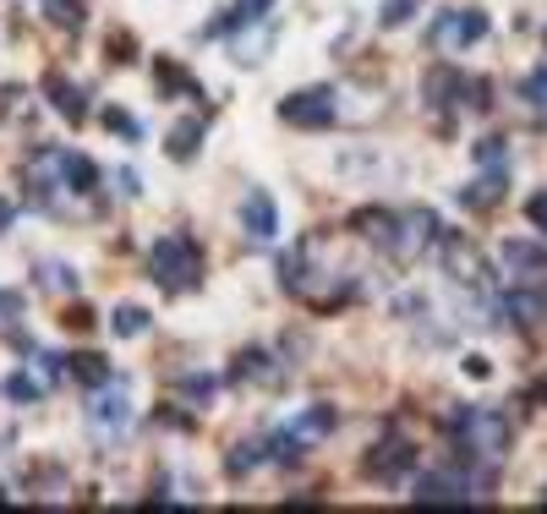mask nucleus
<instances>
[{"mask_svg": "<svg viewBox=\"0 0 547 514\" xmlns=\"http://www.w3.org/2000/svg\"><path fill=\"white\" fill-rule=\"evenodd\" d=\"M197 143H203V121H181L176 132L165 137V148H170V159H197Z\"/></svg>", "mask_w": 547, "mask_h": 514, "instance_id": "17", "label": "nucleus"}, {"mask_svg": "<svg viewBox=\"0 0 547 514\" xmlns=\"http://www.w3.org/2000/svg\"><path fill=\"white\" fill-rule=\"evenodd\" d=\"M115 186H121L126 197H137V192H143V186H137V175H132V170H121V175H115Z\"/></svg>", "mask_w": 547, "mask_h": 514, "instance_id": "30", "label": "nucleus"}, {"mask_svg": "<svg viewBox=\"0 0 547 514\" xmlns=\"http://www.w3.org/2000/svg\"><path fill=\"white\" fill-rule=\"evenodd\" d=\"M263 460H269V443H241V449L236 454H230V471H236V476H247L252 471V465H263Z\"/></svg>", "mask_w": 547, "mask_h": 514, "instance_id": "23", "label": "nucleus"}, {"mask_svg": "<svg viewBox=\"0 0 547 514\" xmlns=\"http://www.w3.org/2000/svg\"><path fill=\"white\" fill-rule=\"evenodd\" d=\"M476 159H482V165H498V159H504V137H482Z\"/></svg>", "mask_w": 547, "mask_h": 514, "instance_id": "29", "label": "nucleus"}, {"mask_svg": "<svg viewBox=\"0 0 547 514\" xmlns=\"http://www.w3.org/2000/svg\"><path fill=\"white\" fill-rule=\"evenodd\" d=\"M88 427L99 432V438H121L126 427H132V394H126V383H99V394L88 400Z\"/></svg>", "mask_w": 547, "mask_h": 514, "instance_id": "7", "label": "nucleus"}, {"mask_svg": "<svg viewBox=\"0 0 547 514\" xmlns=\"http://www.w3.org/2000/svg\"><path fill=\"white\" fill-rule=\"evenodd\" d=\"M66 372H72V378H83V383H93V389H99V383H110L104 356H72V361H66Z\"/></svg>", "mask_w": 547, "mask_h": 514, "instance_id": "22", "label": "nucleus"}, {"mask_svg": "<svg viewBox=\"0 0 547 514\" xmlns=\"http://www.w3.org/2000/svg\"><path fill=\"white\" fill-rule=\"evenodd\" d=\"M504 181H509L504 170H498V165H487V170H482V175H476V181L460 192V203H465V208H493V203H504Z\"/></svg>", "mask_w": 547, "mask_h": 514, "instance_id": "14", "label": "nucleus"}, {"mask_svg": "<svg viewBox=\"0 0 547 514\" xmlns=\"http://www.w3.org/2000/svg\"><path fill=\"white\" fill-rule=\"evenodd\" d=\"M110 334H115V340H143V334H148V312L143 307H115L110 312Z\"/></svg>", "mask_w": 547, "mask_h": 514, "instance_id": "18", "label": "nucleus"}, {"mask_svg": "<svg viewBox=\"0 0 547 514\" xmlns=\"http://www.w3.org/2000/svg\"><path fill=\"white\" fill-rule=\"evenodd\" d=\"M44 93H50V104L66 115V121H83V115H88V93H83V88H72L61 72L44 77Z\"/></svg>", "mask_w": 547, "mask_h": 514, "instance_id": "15", "label": "nucleus"}, {"mask_svg": "<svg viewBox=\"0 0 547 514\" xmlns=\"http://www.w3.org/2000/svg\"><path fill=\"white\" fill-rule=\"evenodd\" d=\"M269 6H274V0H236V6H230L208 33H230V28H247V22H263V17H269Z\"/></svg>", "mask_w": 547, "mask_h": 514, "instance_id": "16", "label": "nucleus"}, {"mask_svg": "<svg viewBox=\"0 0 547 514\" xmlns=\"http://www.w3.org/2000/svg\"><path fill=\"white\" fill-rule=\"evenodd\" d=\"M214 389H219V383L203 378V372H197V378H181V394H186V400H214Z\"/></svg>", "mask_w": 547, "mask_h": 514, "instance_id": "26", "label": "nucleus"}, {"mask_svg": "<svg viewBox=\"0 0 547 514\" xmlns=\"http://www.w3.org/2000/svg\"><path fill=\"white\" fill-rule=\"evenodd\" d=\"M526 219H531V225H537L542 236H547V192H537V197L526 203Z\"/></svg>", "mask_w": 547, "mask_h": 514, "instance_id": "28", "label": "nucleus"}, {"mask_svg": "<svg viewBox=\"0 0 547 514\" xmlns=\"http://www.w3.org/2000/svg\"><path fill=\"white\" fill-rule=\"evenodd\" d=\"M411 465H416V449H411V443H400V438L378 443V449L367 454V476H372V482H400Z\"/></svg>", "mask_w": 547, "mask_h": 514, "instance_id": "9", "label": "nucleus"}, {"mask_svg": "<svg viewBox=\"0 0 547 514\" xmlns=\"http://www.w3.org/2000/svg\"><path fill=\"white\" fill-rule=\"evenodd\" d=\"M148 274H154V285L165 290V296H186V290H197V279H203V252H197L192 236H165L154 252H148Z\"/></svg>", "mask_w": 547, "mask_h": 514, "instance_id": "3", "label": "nucleus"}, {"mask_svg": "<svg viewBox=\"0 0 547 514\" xmlns=\"http://www.w3.org/2000/svg\"><path fill=\"white\" fill-rule=\"evenodd\" d=\"M44 17H50L55 28H83L88 6H83V0H44Z\"/></svg>", "mask_w": 547, "mask_h": 514, "instance_id": "19", "label": "nucleus"}, {"mask_svg": "<svg viewBox=\"0 0 547 514\" xmlns=\"http://www.w3.org/2000/svg\"><path fill=\"white\" fill-rule=\"evenodd\" d=\"M28 186L44 197V203H50L55 192L88 197L93 186H99V170H93L83 154H72V148H44V154L28 165Z\"/></svg>", "mask_w": 547, "mask_h": 514, "instance_id": "2", "label": "nucleus"}, {"mask_svg": "<svg viewBox=\"0 0 547 514\" xmlns=\"http://www.w3.org/2000/svg\"><path fill=\"white\" fill-rule=\"evenodd\" d=\"M449 432H455V449L465 454L471 465H498L515 443V422L493 405H460L449 416Z\"/></svg>", "mask_w": 547, "mask_h": 514, "instance_id": "1", "label": "nucleus"}, {"mask_svg": "<svg viewBox=\"0 0 547 514\" xmlns=\"http://www.w3.org/2000/svg\"><path fill=\"white\" fill-rule=\"evenodd\" d=\"M520 99L531 104V115H542V121H547V66H537V72L520 83Z\"/></svg>", "mask_w": 547, "mask_h": 514, "instance_id": "21", "label": "nucleus"}, {"mask_svg": "<svg viewBox=\"0 0 547 514\" xmlns=\"http://www.w3.org/2000/svg\"><path fill=\"white\" fill-rule=\"evenodd\" d=\"M241 225H247V241H274L279 236V208L269 192H247V203H241Z\"/></svg>", "mask_w": 547, "mask_h": 514, "instance_id": "10", "label": "nucleus"}, {"mask_svg": "<svg viewBox=\"0 0 547 514\" xmlns=\"http://www.w3.org/2000/svg\"><path fill=\"white\" fill-rule=\"evenodd\" d=\"M279 115H285L290 126H307V132H323V126H334L340 104H334V93H329V88H301V93H290V99L279 104Z\"/></svg>", "mask_w": 547, "mask_h": 514, "instance_id": "8", "label": "nucleus"}, {"mask_svg": "<svg viewBox=\"0 0 547 514\" xmlns=\"http://www.w3.org/2000/svg\"><path fill=\"white\" fill-rule=\"evenodd\" d=\"M498 257H504V268H515V274H526V279L547 274V247H537V241H504Z\"/></svg>", "mask_w": 547, "mask_h": 514, "instance_id": "12", "label": "nucleus"}, {"mask_svg": "<svg viewBox=\"0 0 547 514\" xmlns=\"http://www.w3.org/2000/svg\"><path fill=\"white\" fill-rule=\"evenodd\" d=\"M11 214H17V208H11V203H6V197H0V230H6V225H11Z\"/></svg>", "mask_w": 547, "mask_h": 514, "instance_id": "31", "label": "nucleus"}, {"mask_svg": "<svg viewBox=\"0 0 547 514\" xmlns=\"http://www.w3.org/2000/svg\"><path fill=\"white\" fill-rule=\"evenodd\" d=\"M334 427H340V411H334V405H312V411L301 416V422H290V438H296L301 449H312V443L329 438Z\"/></svg>", "mask_w": 547, "mask_h": 514, "instance_id": "13", "label": "nucleus"}, {"mask_svg": "<svg viewBox=\"0 0 547 514\" xmlns=\"http://www.w3.org/2000/svg\"><path fill=\"white\" fill-rule=\"evenodd\" d=\"M433 241H444V225H438V214H427V208H411V214H394L389 230H383V247H389L400 263H411V257H422Z\"/></svg>", "mask_w": 547, "mask_h": 514, "instance_id": "4", "label": "nucleus"}, {"mask_svg": "<svg viewBox=\"0 0 547 514\" xmlns=\"http://www.w3.org/2000/svg\"><path fill=\"white\" fill-rule=\"evenodd\" d=\"M39 285H44V290H77V274H72L66 263H44V268H39Z\"/></svg>", "mask_w": 547, "mask_h": 514, "instance_id": "24", "label": "nucleus"}, {"mask_svg": "<svg viewBox=\"0 0 547 514\" xmlns=\"http://www.w3.org/2000/svg\"><path fill=\"white\" fill-rule=\"evenodd\" d=\"M104 126H110V132H121V137H137V121L126 110H104Z\"/></svg>", "mask_w": 547, "mask_h": 514, "instance_id": "27", "label": "nucleus"}, {"mask_svg": "<svg viewBox=\"0 0 547 514\" xmlns=\"http://www.w3.org/2000/svg\"><path fill=\"white\" fill-rule=\"evenodd\" d=\"M411 11H416V0H389V6L378 11V22L383 28H400V22H411Z\"/></svg>", "mask_w": 547, "mask_h": 514, "instance_id": "25", "label": "nucleus"}, {"mask_svg": "<svg viewBox=\"0 0 547 514\" xmlns=\"http://www.w3.org/2000/svg\"><path fill=\"white\" fill-rule=\"evenodd\" d=\"M427 39H433L438 50H471L476 39H487V11H476V6L438 11L433 28H427Z\"/></svg>", "mask_w": 547, "mask_h": 514, "instance_id": "6", "label": "nucleus"}, {"mask_svg": "<svg viewBox=\"0 0 547 514\" xmlns=\"http://www.w3.org/2000/svg\"><path fill=\"white\" fill-rule=\"evenodd\" d=\"M504 312L520 323V329H542L547 323V285H515L504 296Z\"/></svg>", "mask_w": 547, "mask_h": 514, "instance_id": "11", "label": "nucleus"}, {"mask_svg": "<svg viewBox=\"0 0 547 514\" xmlns=\"http://www.w3.org/2000/svg\"><path fill=\"white\" fill-rule=\"evenodd\" d=\"M487 476H465V471H427L416 476V504H471V498H482Z\"/></svg>", "mask_w": 547, "mask_h": 514, "instance_id": "5", "label": "nucleus"}, {"mask_svg": "<svg viewBox=\"0 0 547 514\" xmlns=\"http://www.w3.org/2000/svg\"><path fill=\"white\" fill-rule=\"evenodd\" d=\"M0 389H6V400H17V405H33V400H44V383L33 378V372H11V378L0 383Z\"/></svg>", "mask_w": 547, "mask_h": 514, "instance_id": "20", "label": "nucleus"}]
</instances>
